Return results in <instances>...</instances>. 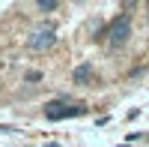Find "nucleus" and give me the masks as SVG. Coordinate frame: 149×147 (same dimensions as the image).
<instances>
[{
    "label": "nucleus",
    "instance_id": "nucleus-1",
    "mask_svg": "<svg viewBox=\"0 0 149 147\" xmlns=\"http://www.w3.org/2000/svg\"><path fill=\"white\" fill-rule=\"evenodd\" d=\"M131 33H134V21H131V15H125V12H122V15H116L113 21L107 24V30H104L110 48H122V45H128Z\"/></svg>",
    "mask_w": 149,
    "mask_h": 147
},
{
    "label": "nucleus",
    "instance_id": "nucleus-2",
    "mask_svg": "<svg viewBox=\"0 0 149 147\" xmlns=\"http://www.w3.org/2000/svg\"><path fill=\"white\" fill-rule=\"evenodd\" d=\"M57 27L54 24H39V27H33L30 36H27V48L36 54H42V51H51V48L57 45Z\"/></svg>",
    "mask_w": 149,
    "mask_h": 147
},
{
    "label": "nucleus",
    "instance_id": "nucleus-3",
    "mask_svg": "<svg viewBox=\"0 0 149 147\" xmlns=\"http://www.w3.org/2000/svg\"><path fill=\"white\" fill-rule=\"evenodd\" d=\"M78 114H84V105L78 102H48L45 105L48 120H63V117H78Z\"/></svg>",
    "mask_w": 149,
    "mask_h": 147
},
{
    "label": "nucleus",
    "instance_id": "nucleus-4",
    "mask_svg": "<svg viewBox=\"0 0 149 147\" xmlns=\"http://www.w3.org/2000/svg\"><path fill=\"white\" fill-rule=\"evenodd\" d=\"M72 78H74V84H86V81L93 78V66H90V63H84V66H78V69L72 72Z\"/></svg>",
    "mask_w": 149,
    "mask_h": 147
},
{
    "label": "nucleus",
    "instance_id": "nucleus-5",
    "mask_svg": "<svg viewBox=\"0 0 149 147\" xmlns=\"http://www.w3.org/2000/svg\"><path fill=\"white\" fill-rule=\"evenodd\" d=\"M36 9H39V12H54V9H60V3H57V0H39Z\"/></svg>",
    "mask_w": 149,
    "mask_h": 147
},
{
    "label": "nucleus",
    "instance_id": "nucleus-6",
    "mask_svg": "<svg viewBox=\"0 0 149 147\" xmlns=\"http://www.w3.org/2000/svg\"><path fill=\"white\" fill-rule=\"evenodd\" d=\"M24 81H42V72L39 69H30L27 75H24Z\"/></svg>",
    "mask_w": 149,
    "mask_h": 147
},
{
    "label": "nucleus",
    "instance_id": "nucleus-7",
    "mask_svg": "<svg viewBox=\"0 0 149 147\" xmlns=\"http://www.w3.org/2000/svg\"><path fill=\"white\" fill-rule=\"evenodd\" d=\"M0 84H3V78H0Z\"/></svg>",
    "mask_w": 149,
    "mask_h": 147
}]
</instances>
